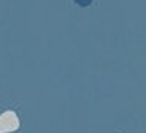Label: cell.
I'll use <instances>...</instances> for the list:
<instances>
[{
  "mask_svg": "<svg viewBox=\"0 0 146 133\" xmlns=\"http://www.w3.org/2000/svg\"><path fill=\"white\" fill-rule=\"evenodd\" d=\"M20 128V122L17 113L12 110H7L0 115V133H10Z\"/></svg>",
  "mask_w": 146,
  "mask_h": 133,
  "instance_id": "1",
  "label": "cell"
},
{
  "mask_svg": "<svg viewBox=\"0 0 146 133\" xmlns=\"http://www.w3.org/2000/svg\"><path fill=\"white\" fill-rule=\"evenodd\" d=\"M77 5H80V7H89L90 3H92V0H74Z\"/></svg>",
  "mask_w": 146,
  "mask_h": 133,
  "instance_id": "2",
  "label": "cell"
}]
</instances>
